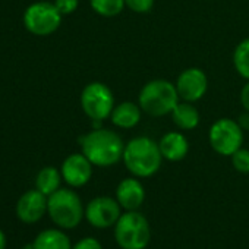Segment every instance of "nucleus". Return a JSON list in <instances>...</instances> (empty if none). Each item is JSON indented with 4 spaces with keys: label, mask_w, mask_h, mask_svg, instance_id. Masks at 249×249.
<instances>
[{
    "label": "nucleus",
    "mask_w": 249,
    "mask_h": 249,
    "mask_svg": "<svg viewBox=\"0 0 249 249\" xmlns=\"http://www.w3.org/2000/svg\"><path fill=\"white\" fill-rule=\"evenodd\" d=\"M82 154L97 167H111L123 159L124 144L114 131L100 128L79 140Z\"/></svg>",
    "instance_id": "1"
},
{
    "label": "nucleus",
    "mask_w": 249,
    "mask_h": 249,
    "mask_svg": "<svg viewBox=\"0 0 249 249\" xmlns=\"http://www.w3.org/2000/svg\"><path fill=\"white\" fill-rule=\"evenodd\" d=\"M123 163L135 178L154 176L163 163L159 144L148 137H137L124 145Z\"/></svg>",
    "instance_id": "2"
},
{
    "label": "nucleus",
    "mask_w": 249,
    "mask_h": 249,
    "mask_svg": "<svg viewBox=\"0 0 249 249\" xmlns=\"http://www.w3.org/2000/svg\"><path fill=\"white\" fill-rule=\"evenodd\" d=\"M113 234L122 249H145L151 240V227L140 211H124L114 224Z\"/></svg>",
    "instance_id": "3"
},
{
    "label": "nucleus",
    "mask_w": 249,
    "mask_h": 249,
    "mask_svg": "<svg viewBox=\"0 0 249 249\" xmlns=\"http://www.w3.org/2000/svg\"><path fill=\"white\" fill-rule=\"evenodd\" d=\"M176 85L166 79H154L144 85L140 92L138 104L147 114L161 117L170 114L179 103Z\"/></svg>",
    "instance_id": "4"
},
{
    "label": "nucleus",
    "mask_w": 249,
    "mask_h": 249,
    "mask_svg": "<svg viewBox=\"0 0 249 249\" xmlns=\"http://www.w3.org/2000/svg\"><path fill=\"white\" fill-rule=\"evenodd\" d=\"M47 213L60 229H75L85 215L81 198L72 189H57L47 196Z\"/></svg>",
    "instance_id": "5"
},
{
    "label": "nucleus",
    "mask_w": 249,
    "mask_h": 249,
    "mask_svg": "<svg viewBox=\"0 0 249 249\" xmlns=\"http://www.w3.org/2000/svg\"><path fill=\"white\" fill-rule=\"evenodd\" d=\"M211 148L226 157H231L243 144V131L233 119L223 117L213 123L208 134Z\"/></svg>",
    "instance_id": "6"
},
{
    "label": "nucleus",
    "mask_w": 249,
    "mask_h": 249,
    "mask_svg": "<svg viewBox=\"0 0 249 249\" xmlns=\"http://www.w3.org/2000/svg\"><path fill=\"white\" fill-rule=\"evenodd\" d=\"M81 106L91 120H106L114 108V97L111 89L103 82L88 84L81 94Z\"/></svg>",
    "instance_id": "7"
},
{
    "label": "nucleus",
    "mask_w": 249,
    "mask_h": 249,
    "mask_svg": "<svg viewBox=\"0 0 249 249\" xmlns=\"http://www.w3.org/2000/svg\"><path fill=\"white\" fill-rule=\"evenodd\" d=\"M62 17L54 3L38 2L27 8L24 25L34 36H50L60 27Z\"/></svg>",
    "instance_id": "8"
},
{
    "label": "nucleus",
    "mask_w": 249,
    "mask_h": 249,
    "mask_svg": "<svg viewBox=\"0 0 249 249\" xmlns=\"http://www.w3.org/2000/svg\"><path fill=\"white\" fill-rule=\"evenodd\" d=\"M122 215V207L116 198L97 196L85 207V218L95 229L114 227Z\"/></svg>",
    "instance_id": "9"
},
{
    "label": "nucleus",
    "mask_w": 249,
    "mask_h": 249,
    "mask_svg": "<svg viewBox=\"0 0 249 249\" xmlns=\"http://www.w3.org/2000/svg\"><path fill=\"white\" fill-rule=\"evenodd\" d=\"M175 85L179 97L183 101L195 103L205 95L208 88V79L202 69L188 68L183 72H180Z\"/></svg>",
    "instance_id": "10"
},
{
    "label": "nucleus",
    "mask_w": 249,
    "mask_h": 249,
    "mask_svg": "<svg viewBox=\"0 0 249 249\" xmlns=\"http://www.w3.org/2000/svg\"><path fill=\"white\" fill-rule=\"evenodd\" d=\"M62 178L72 188L87 185L92 176V163L81 153L71 154L62 164Z\"/></svg>",
    "instance_id": "11"
},
{
    "label": "nucleus",
    "mask_w": 249,
    "mask_h": 249,
    "mask_svg": "<svg viewBox=\"0 0 249 249\" xmlns=\"http://www.w3.org/2000/svg\"><path fill=\"white\" fill-rule=\"evenodd\" d=\"M47 213V196L38 189L25 192L17 204V215L21 221L33 224Z\"/></svg>",
    "instance_id": "12"
},
{
    "label": "nucleus",
    "mask_w": 249,
    "mask_h": 249,
    "mask_svg": "<svg viewBox=\"0 0 249 249\" xmlns=\"http://www.w3.org/2000/svg\"><path fill=\"white\" fill-rule=\"evenodd\" d=\"M116 199L124 211H138L145 201V189L137 178H126L116 188Z\"/></svg>",
    "instance_id": "13"
},
{
    "label": "nucleus",
    "mask_w": 249,
    "mask_h": 249,
    "mask_svg": "<svg viewBox=\"0 0 249 249\" xmlns=\"http://www.w3.org/2000/svg\"><path fill=\"white\" fill-rule=\"evenodd\" d=\"M163 159L169 161H180L189 153V142L180 132H169L161 137L159 142Z\"/></svg>",
    "instance_id": "14"
},
{
    "label": "nucleus",
    "mask_w": 249,
    "mask_h": 249,
    "mask_svg": "<svg viewBox=\"0 0 249 249\" xmlns=\"http://www.w3.org/2000/svg\"><path fill=\"white\" fill-rule=\"evenodd\" d=\"M141 113H142V108L140 107V104H135L131 101H123L114 106L110 119L114 126L122 128V129H131V128H135L140 123Z\"/></svg>",
    "instance_id": "15"
},
{
    "label": "nucleus",
    "mask_w": 249,
    "mask_h": 249,
    "mask_svg": "<svg viewBox=\"0 0 249 249\" xmlns=\"http://www.w3.org/2000/svg\"><path fill=\"white\" fill-rule=\"evenodd\" d=\"M172 114V120L179 129L183 131H192L199 124V111L198 108L189 103V101H183V103H178V106L173 108Z\"/></svg>",
    "instance_id": "16"
},
{
    "label": "nucleus",
    "mask_w": 249,
    "mask_h": 249,
    "mask_svg": "<svg viewBox=\"0 0 249 249\" xmlns=\"http://www.w3.org/2000/svg\"><path fill=\"white\" fill-rule=\"evenodd\" d=\"M34 249H72L69 236L57 229L43 230L33 242Z\"/></svg>",
    "instance_id": "17"
},
{
    "label": "nucleus",
    "mask_w": 249,
    "mask_h": 249,
    "mask_svg": "<svg viewBox=\"0 0 249 249\" xmlns=\"http://www.w3.org/2000/svg\"><path fill=\"white\" fill-rule=\"evenodd\" d=\"M62 173L54 167H44L38 172L36 178V186L46 196H50L57 189H60Z\"/></svg>",
    "instance_id": "18"
},
{
    "label": "nucleus",
    "mask_w": 249,
    "mask_h": 249,
    "mask_svg": "<svg viewBox=\"0 0 249 249\" xmlns=\"http://www.w3.org/2000/svg\"><path fill=\"white\" fill-rule=\"evenodd\" d=\"M89 5L95 14L104 18L117 17L126 8L124 0H89Z\"/></svg>",
    "instance_id": "19"
},
{
    "label": "nucleus",
    "mask_w": 249,
    "mask_h": 249,
    "mask_svg": "<svg viewBox=\"0 0 249 249\" xmlns=\"http://www.w3.org/2000/svg\"><path fill=\"white\" fill-rule=\"evenodd\" d=\"M233 63L237 73L249 81V37L242 40L233 53Z\"/></svg>",
    "instance_id": "20"
},
{
    "label": "nucleus",
    "mask_w": 249,
    "mask_h": 249,
    "mask_svg": "<svg viewBox=\"0 0 249 249\" xmlns=\"http://www.w3.org/2000/svg\"><path fill=\"white\" fill-rule=\"evenodd\" d=\"M230 159H231L233 167L239 173H243V175H248L249 173V150L239 148Z\"/></svg>",
    "instance_id": "21"
},
{
    "label": "nucleus",
    "mask_w": 249,
    "mask_h": 249,
    "mask_svg": "<svg viewBox=\"0 0 249 249\" xmlns=\"http://www.w3.org/2000/svg\"><path fill=\"white\" fill-rule=\"evenodd\" d=\"M156 0H124V5L135 14H148L154 8Z\"/></svg>",
    "instance_id": "22"
},
{
    "label": "nucleus",
    "mask_w": 249,
    "mask_h": 249,
    "mask_svg": "<svg viewBox=\"0 0 249 249\" xmlns=\"http://www.w3.org/2000/svg\"><path fill=\"white\" fill-rule=\"evenodd\" d=\"M79 0H56L54 6L62 15H71L78 9Z\"/></svg>",
    "instance_id": "23"
},
{
    "label": "nucleus",
    "mask_w": 249,
    "mask_h": 249,
    "mask_svg": "<svg viewBox=\"0 0 249 249\" xmlns=\"http://www.w3.org/2000/svg\"><path fill=\"white\" fill-rule=\"evenodd\" d=\"M72 249H103V246H101V243L95 237L88 236V237H84V239L78 240L72 246Z\"/></svg>",
    "instance_id": "24"
},
{
    "label": "nucleus",
    "mask_w": 249,
    "mask_h": 249,
    "mask_svg": "<svg viewBox=\"0 0 249 249\" xmlns=\"http://www.w3.org/2000/svg\"><path fill=\"white\" fill-rule=\"evenodd\" d=\"M240 103L246 111H249V81L240 91Z\"/></svg>",
    "instance_id": "25"
},
{
    "label": "nucleus",
    "mask_w": 249,
    "mask_h": 249,
    "mask_svg": "<svg viewBox=\"0 0 249 249\" xmlns=\"http://www.w3.org/2000/svg\"><path fill=\"white\" fill-rule=\"evenodd\" d=\"M239 126L242 128V131H249V111H245L239 116Z\"/></svg>",
    "instance_id": "26"
},
{
    "label": "nucleus",
    "mask_w": 249,
    "mask_h": 249,
    "mask_svg": "<svg viewBox=\"0 0 249 249\" xmlns=\"http://www.w3.org/2000/svg\"><path fill=\"white\" fill-rule=\"evenodd\" d=\"M5 248H6V236L0 230V249H5Z\"/></svg>",
    "instance_id": "27"
},
{
    "label": "nucleus",
    "mask_w": 249,
    "mask_h": 249,
    "mask_svg": "<svg viewBox=\"0 0 249 249\" xmlns=\"http://www.w3.org/2000/svg\"><path fill=\"white\" fill-rule=\"evenodd\" d=\"M22 249H34V246H33V243H31V245H27V246H24Z\"/></svg>",
    "instance_id": "28"
}]
</instances>
